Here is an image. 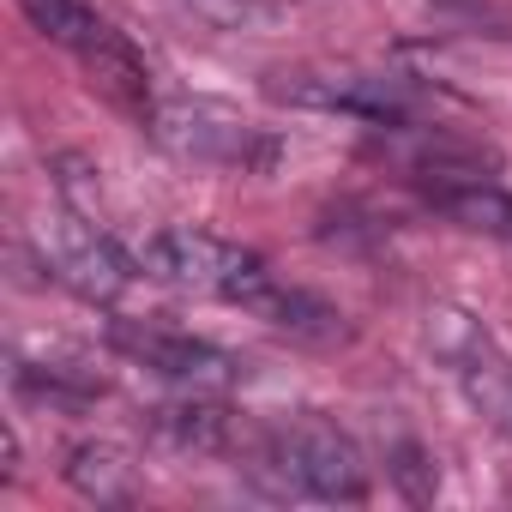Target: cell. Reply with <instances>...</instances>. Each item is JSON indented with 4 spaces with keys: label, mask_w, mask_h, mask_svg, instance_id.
<instances>
[{
    "label": "cell",
    "mask_w": 512,
    "mask_h": 512,
    "mask_svg": "<svg viewBox=\"0 0 512 512\" xmlns=\"http://www.w3.org/2000/svg\"><path fill=\"white\" fill-rule=\"evenodd\" d=\"M67 482L91 500H127L133 494V464L115 446H73L67 458Z\"/></svg>",
    "instance_id": "7c38bea8"
},
{
    "label": "cell",
    "mask_w": 512,
    "mask_h": 512,
    "mask_svg": "<svg viewBox=\"0 0 512 512\" xmlns=\"http://www.w3.org/2000/svg\"><path fill=\"white\" fill-rule=\"evenodd\" d=\"M109 350H121L127 362L187 386V392H217L241 374V362L211 344V338H193V332H175V326H151V320H115L109 326Z\"/></svg>",
    "instance_id": "52a82bcc"
},
{
    "label": "cell",
    "mask_w": 512,
    "mask_h": 512,
    "mask_svg": "<svg viewBox=\"0 0 512 512\" xmlns=\"http://www.w3.org/2000/svg\"><path fill=\"white\" fill-rule=\"evenodd\" d=\"M181 7L211 31H235V37H260L290 19V0H181Z\"/></svg>",
    "instance_id": "8fae6325"
},
{
    "label": "cell",
    "mask_w": 512,
    "mask_h": 512,
    "mask_svg": "<svg viewBox=\"0 0 512 512\" xmlns=\"http://www.w3.org/2000/svg\"><path fill=\"white\" fill-rule=\"evenodd\" d=\"M43 266H49V278L67 284L79 302H115V296L133 284V272H139L133 253H121V247H115L97 223H85V217H55V223L43 229Z\"/></svg>",
    "instance_id": "ba28073f"
},
{
    "label": "cell",
    "mask_w": 512,
    "mask_h": 512,
    "mask_svg": "<svg viewBox=\"0 0 512 512\" xmlns=\"http://www.w3.org/2000/svg\"><path fill=\"white\" fill-rule=\"evenodd\" d=\"M145 133L187 157V163H205V169H241V175H260L278 163V139L266 127L241 121L235 109L211 103V97H157Z\"/></svg>",
    "instance_id": "277c9868"
},
{
    "label": "cell",
    "mask_w": 512,
    "mask_h": 512,
    "mask_svg": "<svg viewBox=\"0 0 512 512\" xmlns=\"http://www.w3.org/2000/svg\"><path fill=\"white\" fill-rule=\"evenodd\" d=\"M139 272L169 284V290H187V296H211V302H229V308H247L253 320H266L272 332H290L302 344H338L344 338V314L326 308L320 296L284 284L260 253L229 241V235H211V229H193V223H175V229H157L139 241Z\"/></svg>",
    "instance_id": "6da1fadb"
},
{
    "label": "cell",
    "mask_w": 512,
    "mask_h": 512,
    "mask_svg": "<svg viewBox=\"0 0 512 512\" xmlns=\"http://www.w3.org/2000/svg\"><path fill=\"white\" fill-rule=\"evenodd\" d=\"M157 434L175 440V446H187V452H217L229 440V410L211 404L205 392H193L187 404H163L157 410Z\"/></svg>",
    "instance_id": "30bf717a"
},
{
    "label": "cell",
    "mask_w": 512,
    "mask_h": 512,
    "mask_svg": "<svg viewBox=\"0 0 512 512\" xmlns=\"http://www.w3.org/2000/svg\"><path fill=\"white\" fill-rule=\"evenodd\" d=\"M19 7L31 13V25H37L49 43H61V49L85 67V79H91L121 115H133L139 127L151 121V109H157L163 91H157L145 55L91 7V0H19Z\"/></svg>",
    "instance_id": "7a4b0ae2"
},
{
    "label": "cell",
    "mask_w": 512,
    "mask_h": 512,
    "mask_svg": "<svg viewBox=\"0 0 512 512\" xmlns=\"http://www.w3.org/2000/svg\"><path fill=\"white\" fill-rule=\"evenodd\" d=\"M260 470L278 494L290 500H326V506H356L368 500V458L362 446L326 422V416H290L260 440Z\"/></svg>",
    "instance_id": "3957f363"
},
{
    "label": "cell",
    "mask_w": 512,
    "mask_h": 512,
    "mask_svg": "<svg viewBox=\"0 0 512 512\" xmlns=\"http://www.w3.org/2000/svg\"><path fill=\"white\" fill-rule=\"evenodd\" d=\"M428 205H434L440 217H452L458 229H476V235H500V241H512V193L494 187L482 169L452 175V181H434V187H428Z\"/></svg>",
    "instance_id": "9c48e42d"
},
{
    "label": "cell",
    "mask_w": 512,
    "mask_h": 512,
    "mask_svg": "<svg viewBox=\"0 0 512 512\" xmlns=\"http://www.w3.org/2000/svg\"><path fill=\"white\" fill-rule=\"evenodd\" d=\"M428 350L446 362V374L476 404V416L512 440V356L488 338V326L458 308H428Z\"/></svg>",
    "instance_id": "8992f818"
},
{
    "label": "cell",
    "mask_w": 512,
    "mask_h": 512,
    "mask_svg": "<svg viewBox=\"0 0 512 512\" xmlns=\"http://www.w3.org/2000/svg\"><path fill=\"white\" fill-rule=\"evenodd\" d=\"M266 91L290 109L350 115L368 127H410L422 109V91L404 73H380V67H278Z\"/></svg>",
    "instance_id": "5b68a950"
}]
</instances>
